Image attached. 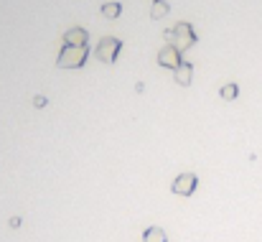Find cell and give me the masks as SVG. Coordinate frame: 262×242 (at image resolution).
<instances>
[{
	"instance_id": "9c48e42d",
	"label": "cell",
	"mask_w": 262,
	"mask_h": 242,
	"mask_svg": "<svg viewBox=\"0 0 262 242\" xmlns=\"http://www.w3.org/2000/svg\"><path fill=\"white\" fill-rule=\"evenodd\" d=\"M168 13H171L168 0H153V5H150V18H153V21H161V18L168 15Z\"/></svg>"
},
{
	"instance_id": "3957f363",
	"label": "cell",
	"mask_w": 262,
	"mask_h": 242,
	"mask_svg": "<svg viewBox=\"0 0 262 242\" xmlns=\"http://www.w3.org/2000/svg\"><path fill=\"white\" fill-rule=\"evenodd\" d=\"M120 51H122V41L115 38V36H104V38L97 44L94 56H97L99 62H104V64H115L117 56H120Z\"/></svg>"
},
{
	"instance_id": "4fadbf2b",
	"label": "cell",
	"mask_w": 262,
	"mask_h": 242,
	"mask_svg": "<svg viewBox=\"0 0 262 242\" xmlns=\"http://www.w3.org/2000/svg\"><path fill=\"white\" fill-rule=\"evenodd\" d=\"M10 227L18 230V227H20V217H13V219H10Z\"/></svg>"
},
{
	"instance_id": "8fae6325",
	"label": "cell",
	"mask_w": 262,
	"mask_h": 242,
	"mask_svg": "<svg viewBox=\"0 0 262 242\" xmlns=\"http://www.w3.org/2000/svg\"><path fill=\"white\" fill-rule=\"evenodd\" d=\"M219 97H222V99H227V102H232V99H237V97H239V87H237L234 82H229V84H224V87L219 89Z\"/></svg>"
},
{
	"instance_id": "277c9868",
	"label": "cell",
	"mask_w": 262,
	"mask_h": 242,
	"mask_svg": "<svg viewBox=\"0 0 262 242\" xmlns=\"http://www.w3.org/2000/svg\"><path fill=\"white\" fill-rule=\"evenodd\" d=\"M196 186H199V176L191 173V171H186V173H178L173 178L171 191H173L176 196H191L196 191Z\"/></svg>"
},
{
	"instance_id": "52a82bcc",
	"label": "cell",
	"mask_w": 262,
	"mask_h": 242,
	"mask_svg": "<svg viewBox=\"0 0 262 242\" xmlns=\"http://www.w3.org/2000/svg\"><path fill=\"white\" fill-rule=\"evenodd\" d=\"M173 79H176V84H181V87H188V84L193 82V64L183 62V64L173 72Z\"/></svg>"
},
{
	"instance_id": "ba28073f",
	"label": "cell",
	"mask_w": 262,
	"mask_h": 242,
	"mask_svg": "<svg viewBox=\"0 0 262 242\" xmlns=\"http://www.w3.org/2000/svg\"><path fill=\"white\" fill-rule=\"evenodd\" d=\"M143 242H168V235H166V230L163 227H148L145 232H143Z\"/></svg>"
},
{
	"instance_id": "30bf717a",
	"label": "cell",
	"mask_w": 262,
	"mask_h": 242,
	"mask_svg": "<svg viewBox=\"0 0 262 242\" xmlns=\"http://www.w3.org/2000/svg\"><path fill=\"white\" fill-rule=\"evenodd\" d=\"M102 15L110 18V21H115V18L122 15V5H120V3H104V5H102Z\"/></svg>"
},
{
	"instance_id": "7c38bea8",
	"label": "cell",
	"mask_w": 262,
	"mask_h": 242,
	"mask_svg": "<svg viewBox=\"0 0 262 242\" xmlns=\"http://www.w3.org/2000/svg\"><path fill=\"white\" fill-rule=\"evenodd\" d=\"M33 105H36V107H46V105H49V99H46L43 94H36V97H33Z\"/></svg>"
},
{
	"instance_id": "6da1fadb",
	"label": "cell",
	"mask_w": 262,
	"mask_h": 242,
	"mask_svg": "<svg viewBox=\"0 0 262 242\" xmlns=\"http://www.w3.org/2000/svg\"><path fill=\"white\" fill-rule=\"evenodd\" d=\"M89 59V46H72L64 44V49L56 56V67L59 69H79L84 67V62Z\"/></svg>"
},
{
	"instance_id": "5b68a950",
	"label": "cell",
	"mask_w": 262,
	"mask_h": 242,
	"mask_svg": "<svg viewBox=\"0 0 262 242\" xmlns=\"http://www.w3.org/2000/svg\"><path fill=\"white\" fill-rule=\"evenodd\" d=\"M158 64L161 67H166V69H178L181 64H183V56H181V51L176 49L173 44H166L161 51H158Z\"/></svg>"
},
{
	"instance_id": "7a4b0ae2",
	"label": "cell",
	"mask_w": 262,
	"mask_h": 242,
	"mask_svg": "<svg viewBox=\"0 0 262 242\" xmlns=\"http://www.w3.org/2000/svg\"><path fill=\"white\" fill-rule=\"evenodd\" d=\"M166 41H171L176 49L183 54L186 49H191V46H196V41H199V36H196V31H193V26L191 23H176L173 28L166 33Z\"/></svg>"
},
{
	"instance_id": "8992f818",
	"label": "cell",
	"mask_w": 262,
	"mask_h": 242,
	"mask_svg": "<svg viewBox=\"0 0 262 242\" xmlns=\"http://www.w3.org/2000/svg\"><path fill=\"white\" fill-rule=\"evenodd\" d=\"M89 41V33L84 28H69L64 33V44H72V46H87Z\"/></svg>"
}]
</instances>
